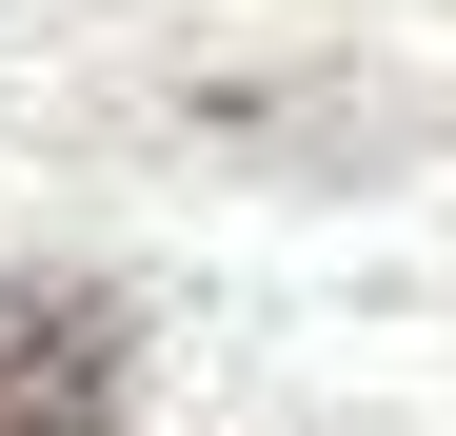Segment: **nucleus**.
I'll return each instance as SVG.
<instances>
[{"mask_svg":"<svg viewBox=\"0 0 456 436\" xmlns=\"http://www.w3.org/2000/svg\"><path fill=\"white\" fill-rule=\"evenodd\" d=\"M139 397V318L100 278H0V436H119Z\"/></svg>","mask_w":456,"mask_h":436,"instance_id":"obj_1","label":"nucleus"}]
</instances>
